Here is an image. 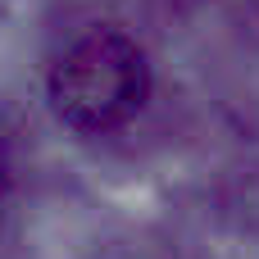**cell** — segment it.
Wrapping results in <instances>:
<instances>
[{"label":"cell","mask_w":259,"mask_h":259,"mask_svg":"<svg viewBox=\"0 0 259 259\" xmlns=\"http://www.w3.org/2000/svg\"><path fill=\"white\" fill-rule=\"evenodd\" d=\"M150 91V64L141 46L118 27H96L77 36L50 68V100L59 118L77 132L123 127Z\"/></svg>","instance_id":"cell-1"},{"label":"cell","mask_w":259,"mask_h":259,"mask_svg":"<svg viewBox=\"0 0 259 259\" xmlns=\"http://www.w3.org/2000/svg\"><path fill=\"white\" fill-rule=\"evenodd\" d=\"M5 187H9V159H5V150H0V196H5Z\"/></svg>","instance_id":"cell-2"}]
</instances>
